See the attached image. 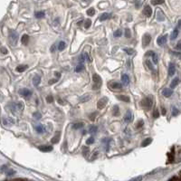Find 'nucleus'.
Segmentation results:
<instances>
[{"instance_id": "nucleus-1", "label": "nucleus", "mask_w": 181, "mask_h": 181, "mask_svg": "<svg viewBox=\"0 0 181 181\" xmlns=\"http://www.w3.org/2000/svg\"><path fill=\"white\" fill-rule=\"evenodd\" d=\"M9 43L11 44V45H16V43H17V40H18V34L14 31V30H10L9 31Z\"/></svg>"}, {"instance_id": "nucleus-2", "label": "nucleus", "mask_w": 181, "mask_h": 181, "mask_svg": "<svg viewBox=\"0 0 181 181\" xmlns=\"http://www.w3.org/2000/svg\"><path fill=\"white\" fill-rule=\"evenodd\" d=\"M93 82H94V85H93V90H99L100 89V87H101V85H102V78H101V76L99 75V74H93Z\"/></svg>"}, {"instance_id": "nucleus-3", "label": "nucleus", "mask_w": 181, "mask_h": 181, "mask_svg": "<svg viewBox=\"0 0 181 181\" xmlns=\"http://www.w3.org/2000/svg\"><path fill=\"white\" fill-rule=\"evenodd\" d=\"M141 106L146 110H149L150 107L152 106V101L149 98H145L141 101Z\"/></svg>"}, {"instance_id": "nucleus-4", "label": "nucleus", "mask_w": 181, "mask_h": 181, "mask_svg": "<svg viewBox=\"0 0 181 181\" xmlns=\"http://www.w3.org/2000/svg\"><path fill=\"white\" fill-rule=\"evenodd\" d=\"M107 103H108V98L103 97L99 100V102L97 103V107H98V109H103L107 105Z\"/></svg>"}, {"instance_id": "nucleus-5", "label": "nucleus", "mask_w": 181, "mask_h": 181, "mask_svg": "<svg viewBox=\"0 0 181 181\" xmlns=\"http://www.w3.org/2000/svg\"><path fill=\"white\" fill-rule=\"evenodd\" d=\"M150 41H151V36H150L149 34H145L143 38H142V44H143V47H146L147 45H149Z\"/></svg>"}, {"instance_id": "nucleus-6", "label": "nucleus", "mask_w": 181, "mask_h": 181, "mask_svg": "<svg viewBox=\"0 0 181 181\" xmlns=\"http://www.w3.org/2000/svg\"><path fill=\"white\" fill-rule=\"evenodd\" d=\"M19 94H21L24 97H29L30 95L32 94V93H31V90H28L26 88H24V89L19 90Z\"/></svg>"}, {"instance_id": "nucleus-7", "label": "nucleus", "mask_w": 181, "mask_h": 181, "mask_svg": "<svg viewBox=\"0 0 181 181\" xmlns=\"http://www.w3.org/2000/svg\"><path fill=\"white\" fill-rule=\"evenodd\" d=\"M38 148L43 152H49L51 150H53V147L50 145H41L38 147Z\"/></svg>"}, {"instance_id": "nucleus-8", "label": "nucleus", "mask_w": 181, "mask_h": 181, "mask_svg": "<svg viewBox=\"0 0 181 181\" xmlns=\"http://www.w3.org/2000/svg\"><path fill=\"white\" fill-rule=\"evenodd\" d=\"M143 14L146 16L150 17V16H151V15H152V9H151V7H150L149 6H146L144 7V10H143Z\"/></svg>"}, {"instance_id": "nucleus-9", "label": "nucleus", "mask_w": 181, "mask_h": 181, "mask_svg": "<svg viewBox=\"0 0 181 181\" xmlns=\"http://www.w3.org/2000/svg\"><path fill=\"white\" fill-rule=\"evenodd\" d=\"M110 86H111V88H112L114 90H120V89L122 88V84L118 82H111Z\"/></svg>"}, {"instance_id": "nucleus-10", "label": "nucleus", "mask_w": 181, "mask_h": 181, "mask_svg": "<svg viewBox=\"0 0 181 181\" xmlns=\"http://www.w3.org/2000/svg\"><path fill=\"white\" fill-rule=\"evenodd\" d=\"M167 38H168V35H165V36H159V37L157 39L158 45H163L164 44H166Z\"/></svg>"}, {"instance_id": "nucleus-11", "label": "nucleus", "mask_w": 181, "mask_h": 181, "mask_svg": "<svg viewBox=\"0 0 181 181\" xmlns=\"http://www.w3.org/2000/svg\"><path fill=\"white\" fill-rule=\"evenodd\" d=\"M133 119V116H132V113L131 111H128L126 115L124 116V122H131V120Z\"/></svg>"}, {"instance_id": "nucleus-12", "label": "nucleus", "mask_w": 181, "mask_h": 181, "mask_svg": "<svg viewBox=\"0 0 181 181\" xmlns=\"http://www.w3.org/2000/svg\"><path fill=\"white\" fill-rule=\"evenodd\" d=\"M162 94H163L165 97L168 98V97H170V96L173 94V90H172V89L166 88V89H164V90H162Z\"/></svg>"}, {"instance_id": "nucleus-13", "label": "nucleus", "mask_w": 181, "mask_h": 181, "mask_svg": "<svg viewBox=\"0 0 181 181\" xmlns=\"http://www.w3.org/2000/svg\"><path fill=\"white\" fill-rule=\"evenodd\" d=\"M176 73V66L174 64H170L168 66V75L169 76H173Z\"/></svg>"}, {"instance_id": "nucleus-14", "label": "nucleus", "mask_w": 181, "mask_h": 181, "mask_svg": "<svg viewBox=\"0 0 181 181\" xmlns=\"http://www.w3.org/2000/svg\"><path fill=\"white\" fill-rule=\"evenodd\" d=\"M122 82H123L124 85H128L130 83V77H129V75L126 74V73H123L122 75Z\"/></svg>"}, {"instance_id": "nucleus-15", "label": "nucleus", "mask_w": 181, "mask_h": 181, "mask_svg": "<svg viewBox=\"0 0 181 181\" xmlns=\"http://www.w3.org/2000/svg\"><path fill=\"white\" fill-rule=\"evenodd\" d=\"M179 82H180V80H179V78L178 77H176V78H174L173 80H172V82H171V83H170V87H171V89H174L178 83H179Z\"/></svg>"}, {"instance_id": "nucleus-16", "label": "nucleus", "mask_w": 181, "mask_h": 181, "mask_svg": "<svg viewBox=\"0 0 181 181\" xmlns=\"http://www.w3.org/2000/svg\"><path fill=\"white\" fill-rule=\"evenodd\" d=\"M41 82V77L38 76V75H36L34 78H33V83L35 86H38Z\"/></svg>"}, {"instance_id": "nucleus-17", "label": "nucleus", "mask_w": 181, "mask_h": 181, "mask_svg": "<svg viewBox=\"0 0 181 181\" xmlns=\"http://www.w3.org/2000/svg\"><path fill=\"white\" fill-rule=\"evenodd\" d=\"M36 131L37 133H40V134L44 133L45 132V127L42 124H38V125L36 126Z\"/></svg>"}, {"instance_id": "nucleus-18", "label": "nucleus", "mask_w": 181, "mask_h": 181, "mask_svg": "<svg viewBox=\"0 0 181 181\" xmlns=\"http://www.w3.org/2000/svg\"><path fill=\"white\" fill-rule=\"evenodd\" d=\"M152 142V139L151 138H147L146 139H144L141 143V147H146L148 145H149L150 143Z\"/></svg>"}, {"instance_id": "nucleus-19", "label": "nucleus", "mask_w": 181, "mask_h": 181, "mask_svg": "<svg viewBox=\"0 0 181 181\" xmlns=\"http://www.w3.org/2000/svg\"><path fill=\"white\" fill-rule=\"evenodd\" d=\"M60 132H56V134H55V136L52 139V140H51V142L53 143V144H55V143H57L58 141H59V139H60Z\"/></svg>"}, {"instance_id": "nucleus-20", "label": "nucleus", "mask_w": 181, "mask_h": 181, "mask_svg": "<svg viewBox=\"0 0 181 181\" xmlns=\"http://www.w3.org/2000/svg\"><path fill=\"white\" fill-rule=\"evenodd\" d=\"M21 42H22L23 45H26L28 44V42H29V36H28L27 35H24V36H22V38H21Z\"/></svg>"}, {"instance_id": "nucleus-21", "label": "nucleus", "mask_w": 181, "mask_h": 181, "mask_svg": "<svg viewBox=\"0 0 181 181\" xmlns=\"http://www.w3.org/2000/svg\"><path fill=\"white\" fill-rule=\"evenodd\" d=\"M177 36H178V29L176 28L174 31L172 32L171 36H170V39H171V40H175V39L177 37Z\"/></svg>"}, {"instance_id": "nucleus-22", "label": "nucleus", "mask_w": 181, "mask_h": 181, "mask_svg": "<svg viewBox=\"0 0 181 181\" xmlns=\"http://www.w3.org/2000/svg\"><path fill=\"white\" fill-rule=\"evenodd\" d=\"M117 98L120 101H122V102H130V98L128 96H125V95H118Z\"/></svg>"}, {"instance_id": "nucleus-23", "label": "nucleus", "mask_w": 181, "mask_h": 181, "mask_svg": "<svg viewBox=\"0 0 181 181\" xmlns=\"http://www.w3.org/2000/svg\"><path fill=\"white\" fill-rule=\"evenodd\" d=\"M111 17V14L109 13H103L101 16H100V20L101 21H104V20H107Z\"/></svg>"}, {"instance_id": "nucleus-24", "label": "nucleus", "mask_w": 181, "mask_h": 181, "mask_svg": "<svg viewBox=\"0 0 181 181\" xmlns=\"http://www.w3.org/2000/svg\"><path fill=\"white\" fill-rule=\"evenodd\" d=\"M27 68H28L27 65H18V66L16 67V71H17L18 73H23V72L25 71Z\"/></svg>"}, {"instance_id": "nucleus-25", "label": "nucleus", "mask_w": 181, "mask_h": 181, "mask_svg": "<svg viewBox=\"0 0 181 181\" xmlns=\"http://www.w3.org/2000/svg\"><path fill=\"white\" fill-rule=\"evenodd\" d=\"M90 99V96L89 94H85V95H83V96L80 99V102H88Z\"/></svg>"}, {"instance_id": "nucleus-26", "label": "nucleus", "mask_w": 181, "mask_h": 181, "mask_svg": "<svg viewBox=\"0 0 181 181\" xmlns=\"http://www.w3.org/2000/svg\"><path fill=\"white\" fill-rule=\"evenodd\" d=\"M97 127L96 126H94V125H92L90 127V129H89V133H90V134H94V133H96L97 132Z\"/></svg>"}, {"instance_id": "nucleus-27", "label": "nucleus", "mask_w": 181, "mask_h": 181, "mask_svg": "<svg viewBox=\"0 0 181 181\" xmlns=\"http://www.w3.org/2000/svg\"><path fill=\"white\" fill-rule=\"evenodd\" d=\"M83 126H84V124H83L82 122H78V123H74V124L73 125V128L74 130H79V129L82 128Z\"/></svg>"}, {"instance_id": "nucleus-28", "label": "nucleus", "mask_w": 181, "mask_h": 181, "mask_svg": "<svg viewBox=\"0 0 181 181\" xmlns=\"http://www.w3.org/2000/svg\"><path fill=\"white\" fill-rule=\"evenodd\" d=\"M65 46H66L65 42H64V41L60 42V43H59V45H58V49H59V51H63V50L65 48Z\"/></svg>"}, {"instance_id": "nucleus-29", "label": "nucleus", "mask_w": 181, "mask_h": 181, "mask_svg": "<svg viewBox=\"0 0 181 181\" xmlns=\"http://www.w3.org/2000/svg\"><path fill=\"white\" fill-rule=\"evenodd\" d=\"M122 30H120V29L116 30V31L113 33L114 37H119V36H122Z\"/></svg>"}, {"instance_id": "nucleus-30", "label": "nucleus", "mask_w": 181, "mask_h": 181, "mask_svg": "<svg viewBox=\"0 0 181 181\" xmlns=\"http://www.w3.org/2000/svg\"><path fill=\"white\" fill-rule=\"evenodd\" d=\"M119 106L115 105V106L113 107V109H112V114H113V116H117V115L119 114Z\"/></svg>"}, {"instance_id": "nucleus-31", "label": "nucleus", "mask_w": 181, "mask_h": 181, "mask_svg": "<svg viewBox=\"0 0 181 181\" xmlns=\"http://www.w3.org/2000/svg\"><path fill=\"white\" fill-rule=\"evenodd\" d=\"M157 19H158L159 21H163V20L165 19L164 15H163V13H162L161 11H159V12H158V17H157Z\"/></svg>"}, {"instance_id": "nucleus-32", "label": "nucleus", "mask_w": 181, "mask_h": 181, "mask_svg": "<svg viewBox=\"0 0 181 181\" xmlns=\"http://www.w3.org/2000/svg\"><path fill=\"white\" fill-rule=\"evenodd\" d=\"M45 16V13L43 12V11H41V12H36V18H43Z\"/></svg>"}, {"instance_id": "nucleus-33", "label": "nucleus", "mask_w": 181, "mask_h": 181, "mask_svg": "<svg viewBox=\"0 0 181 181\" xmlns=\"http://www.w3.org/2000/svg\"><path fill=\"white\" fill-rule=\"evenodd\" d=\"M123 51H125L129 55H132V54L135 53V51H134L133 49H131V48H124Z\"/></svg>"}, {"instance_id": "nucleus-34", "label": "nucleus", "mask_w": 181, "mask_h": 181, "mask_svg": "<svg viewBox=\"0 0 181 181\" xmlns=\"http://www.w3.org/2000/svg\"><path fill=\"white\" fill-rule=\"evenodd\" d=\"M82 70H84V65H77L75 67V72L76 73H79V72H81Z\"/></svg>"}, {"instance_id": "nucleus-35", "label": "nucleus", "mask_w": 181, "mask_h": 181, "mask_svg": "<svg viewBox=\"0 0 181 181\" xmlns=\"http://www.w3.org/2000/svg\"><path fill=\"white\" fill-rule=\"evenodd\" d=\"M146 64H147V65H148V69H150L151 71H153V70H154V67H153V65H152L151 62H150L149 60H147V61H146Z\"/></svg>"}, {"instance_id": "nucleus-36", "label": "nucleus", "mask_w": 181, "mask_h": 181, "mask_svg": "<svg viewBox=\"0 0 181 181\" xmlns=\"http://www.w3.org/2000/svg\"><path fill=\"white\" fill-rule=\"evenodd\" d=\"M94 13H95V10H94V8H93V7L87 10V14H88L89 16H94Z\"/></svg>"}, {"instance_id": "nucleus-37", "label": "nucleus", "mask_w": 181, "mask_h": 181, "mask_svg": "<svg viewBox=\"0 0 181 181\" xmlns=\"http://www.w3.org/2000/svg\"><path fill=\"white\" fill-rule=\"evenodd\" d=\"M152 57V60H153V63L155 64V65H157L158 64V62H159V59H158V55L154 53H153V55L151 56Z\"/></svg>"}, {"instance_id": "nucleus-38", "label": "nucleus", "mask_w": 181, "mask_h": 181, "mask_svg": "<svg viewBox=\"0 0 181 181\" xmlns=\"http://www.w3.org/2000/svg\"><path fill=\"white\" fill-rule=\"evenodd\" d=\"M33 116H34V118H35L36 119H40L42 118V115H41V113H40V112H38V111L35 112V113L33 114Z\"/></svg>"}, {"instance_id": "nucleus-39", "label": "nucleus", "mask_w": 181, "mask_h": 181, "mask_svg": "<svg viewBox=\"0 0 181 181\" xmlns=\"http://www.w3.org/2000/svg\"><path fill=\"white\" fill-rule=\"evenodd\" d=\"M125 36L127 38H130L131 36V30L129 28H126L125 29Z\"/></svg>"}, {"instance_id": "nucleus-40", "label": "nucleus", "mask_w": 181, "mask_h": 181, "mask_svg": "<svg viewBox=\"0 0 181 181\" xmlns=\"http://www.w3.org/2000/svg\"><path fill=\"white\" fill-rule=\"evenodd\" d=\"M90 25H92V21H90V19H87L86 21H85V24H84V27L85 28H89Z\"/></svg>"}, {"instance_id": "nucleus-41", "label": "nucleus", "mask_w": 181, "mask_h": 181, "mask_svg": "<svg viewBox=\"0 0 181 181\" xmlns=\"http://www.w3.org/2000/svg\"><path fill=\"white\" fill-rule=\"evenodd\" d=\"M97 115H98L97 112H93V113H92V114H90V115H89V118H90V120H94Z\"/></svg>"}, {"instance_id": "nucleus-42", "label": "nucleus", "mask_w": 181, "mask_h": 181, "mask_svg": "<svg viewBox=\"0 0 181 181\" xmlns=\"http://www.w3.org/2000/svg\"><path fill=\"white\" fill-rule=\"evenodd\" d=\"M93 142H94V138H93V137H90V138H89V139L86 140V144H87V145L93 144Z\"/></svg>"}, {"instance_id": "nucleus-43", "label": "nucleus", "mask_w": 181, "mask_h": 181, "mask_svg": "<svg viewBox=\"0 0 181 181\" xmlns=\"http://www.w3.org/2000/svg\"><path fill=\"white\" fill-rule=\"evenodd\" d=\"M163 3H164L163 0H159V1H155V0H152V1H151V4L154 5V6H156V5H161Z\"/></svg>"}, {"instance_id": "nucleus-44", "label": "nucleus", "mask_w": 181, "mask_h": 181, "mask_svg": "<svg viewBox=\"0 0 181 181\" xmlns=\"http://www.w3.org/2000/svg\"><path fill=\"white\" fill-rule=\"evenodd\" d=\"M84 61H85L84 55H83V54H81V55H80V57H79V63H80V65H82Z\"/></svg>"}, {"instance_id": "nucleus-45", "label": "nucleus", "mask_w": 181, "mask_h": 181, "mask_svg": "<svg viewBox=\"0 0 181 181\" xmlns=\"http://www.w3.org/2000/svg\"><path fill=\"white\" fill-rule=\"evenodd\" d=\"M178 113H179L178 110H177L176 107H173V109H172V115H173V116H177Z\"/></svg>"}, {"instance_id": "nucleus-46", "label": "nucleus", "mask_w": 181, "mask_h": 181, "mask_svg": "<svg viewBox=\"0 0 181 181\" xmlns=\"http://www.w3.org/2000/svg\"><path fill=\"white\" fill-rule=\"evenodd\" d=\"M141 180H142V177L139 176V177H134V178H131V179H130L129 181H141Z\"/></svg>"}, {"instance_id": "nucleus-47", "label": "nucleus", "mask_w": 181, "mask_h": 181, "mask_svg": "<svg viewBox=\"0 0 181 181\" xmlns=\"http://www.w3.org/2000/svg\"><path fill=\"white\" fill-rule=\"evenodd\" d=\"M143 123H144V122H143V119H140V120H139L138 122V124H137V128L139 129V128H140V127H142L143 126Z\"/></svg>"}, {"instance_id": "nucleus-48", "label": "nucleus", "mask_w": 181, "mask_h": 181, "mask_svg": "<svg viewBox=\"0 0 181 181\" xmlns=\"http://www.w3.org/2000/svg\"><path fill=\"white\" fill-rule=\"evenodd\" d=\"M46 101H47V102H49V103L53 102V96H52V95H48V96L46 97Z\"/></svg>"}, {"instance_id": "nucleus-49", "label": "nucleus", "mask_w": 181, "mask_h": 181, "mask_svg": "<svg viewBox=\"0 0 181 181\" xmlns=\"http://www.w3.org/2000/svg\"><path fill=\"white\" fill-rule=\"evenodd\" d=\"M6 173H7V175H8V176H12V175H14L16 172H15L14 170H12V169H7V170L6 171Z\"/></svg>"}, {"instance_id": "nucleus-50", "label": "nucleus", "mask_w": 181, "mask_h": 181, "mask_svg": "<svg viewBox=\"0 0 181 181\" xmlns=\"http://www.w3.org/2000/svg\"><path fill=\"white\" fill-rule=\"evenodd\" d=\"M82 150H83V156H86L87 153L89 152V148H86V147H83V148H82Z\"/></svg>"}, {"instance_id": "nucleus-51", "label": "nucleus", "mask_w": 181, "mask_h": 181, "mask_svg": "<svg viewBox=\"0 0 181 181\" xmlns=\"http://www.w3.org/2000/svg\"><path fill=\"white\" fill-rule=\"evenodd\" d=\"M153 53H154V52H153V51H148V53H146V54H145V55H146L147 57H148V56H152V55H153Z\"/></svg>"}, {"instance_id": "nucleus-52", "label": "nucleus", "mask_w": 181, "mask_h": 181, "mask_svg": "<svg viewBox=\"0 0 181 181\" xmlns=\"http://www.w3.org/2000/svg\"><path fill=\"white\" fill-rule=\"evenodd\" d=\"M0 51H1V53H4V54H7V50L6 47H2L1 49H0Z\"/></svg>"}, {"instance_id": "nucleus-53", "label": "nucleus", "mask_w": 181, "mask_h": 181, "mask_svg": "<svg viewBox=\"0 0 181 181\" xmlns=\"http://www.w3.org/2000/svg\"><path fill=\"white\" fill-rule=\"evenodd\" d=\"M159 113L158 110H155V111H154V113H153V117H154V118H159Z\"/></svg>"}, {"instance_id": "nucleus-54", "label": "nucleus", "mask_w": 181, "mask_h": 181, "mask_svg": "<svg viewBox=\"0 0 181 181\" xmlns=\"http://www.w3.org/2000/svg\"><path fill=\"white\" fill-rule=\"evenodd\" d=\"M176 49H177V50H181V41H179V42L177 44V45H176Z\"/></svg>"}, {"instance_id": "nucleus-55", "label": "nucleus", "mask_w": 181, "mask_h": 181, "mask_svg": "<svg viewBox=\"0 0 181 181\" xmlns=\"http://www.w3.org/2000/svg\"><path fill=\"white\" fill-rule=\"evenodd\" d=\"M58 82L57 79H52V80L49 81V84H53V83H55V82Z\"/></svg>"}, {"instance_id": "nucleus-56", "label": "nucleus", "mask_w": 181, "mask_h": 181, "mask_svg": "<svg viewBox=\"0 0 181 181\" xmlns=\"http://www.w3.org/2000/svg\"><path fill=\"white\" fill-rule=\"evenodd\" d=\"M84 56H85V58H86L87 61H90V57H89V55H88V53H87L84 54Z\"/></svg>"}, {"instance_id": "nucleus-57", "label": "nucleus", "mask_w": 181, "mask_h": 181, "mask_svg": "<svg viewBox=\"0 0 181 181\" xmlns=\"http://www.w3.org/2000/svg\"><path fill=\"white\" fill-rule=\"evenodd\" d=\"M6 169H8V168H7V166H6V165L1 168V171H5Z\"/></svg>"}, {"instance_id": "nucleus-58", "label": "nucleus", "mask_w": 181, "mask_h": 181, "mask_svg": "<svg viewBox=\"0 0 181 181\" xmlns=\"http://www.w3.org/2000/svg\"><path fill=\"white\" fill-rule=\"evenodd\" d=\"M54 51H55V45H53V46L51 47V52H53V53Z\"/></svg>"}, {"instance_id": "nucleus-59", "label": "nucleus", "mask_w": 181, "mask_h": 181, "mask_svg": "<svg viewBox=\"0 0 181 181\" xmlns=\"http://www.w3.org/2000/svg\"><path fill=\"white\" fill-rule=\"evenodd\" d=\"M55 75H56L57 77H61V73H59L58 72H55Z\"/></svg>"}, {"instance_id": "nucleus-60", "label": "nucleus", "mask_w": 181, "mask_h": 181, "mask_svg": "<svg viewBox=\"0 0 181 181\" xmlns=\"http://www.w3.org/2000/svg\"><path fill=\"white\" fill-rule=\"evenodd\" d=\"M162 114H163V115L166 114V110H165L164 108H162Z\"/></svg>"}, {"instance_id": "nucleus-61", "label": "nucleus", "mask_w": 181, "mask_h": 181, "mask_svg": "<svg viewBox=\"0 0 181 181\" xmlns=\"http://www.w3.org/2000/svg\"><path fill=\"white\" fill-rule=\"evenodd\" d=\"M181 26V20L178 21V24H177V27H180Z\"/></svg>"}]
</instances>
